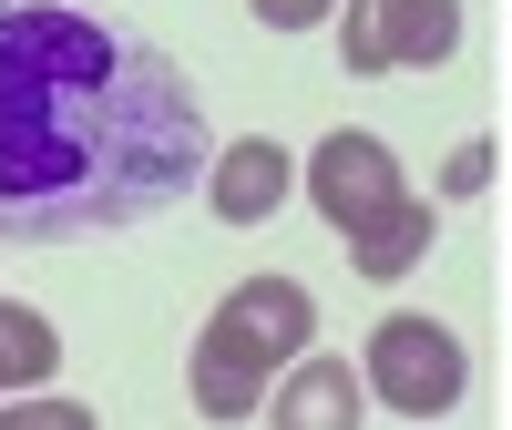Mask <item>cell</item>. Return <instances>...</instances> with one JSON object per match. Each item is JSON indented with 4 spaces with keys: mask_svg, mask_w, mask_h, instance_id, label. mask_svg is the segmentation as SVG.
Returning a JSON list of instances; mask_svg holds the SVG:
<instances>
[{
    "mask_svg": "<svg viewBox=\"0 0 512 430\" xmlns=\"http://www.w3.org/2000/svg\"><path fill=\"white\" fill-rule=\"evenodd\" d=\"M308 338H318V297L297 287V277H246L226 287V308L195 328V359H185V390L205 420H256L277 390V369L287 359H308Z\"/></svg>",
    "mask_w": 512,
    "mask_h": 430,
    "instance_id": "cell-2",
    "label": "cell"
},
{
    "mask_svg": "<svg viewBox=\"0 0 512 430\" xmlns=\"http://www.w3.org/2000/svg\"><path fill=\"white\" fill-rule=\"evenodd\" d=\"M62 369V338L41 308H21V297H0V390H41V379Z\"/></svg>",
    "mask_w": 512,
    "mask_h": 430,
    "instance_id": "cell-9",
    "label": "cell"
},
{
    "mask_svg": "<svg viewBox=\"0 0 512 430\" xmlns=\"http://www.w3.org/2000/svg\"><path fill=\"white\" fill-rule=\"evenodd\" d=\"M431 236H441V205L431 195H400V205H379L359 236H338V246H349V267L369 287H390V277H410L420 256H431Z\"/></svg>",
    "mask_w": 512,
    "mask_h": 430,
    "instance_id": "cell-8",
    "label": "cell"
},
{
    "mask_svg": "<svg viewBox=\"0 0 512 430\" xmlns=\"http://www.w3.org/2000/svg\"><path fill=\"white\" fill-rule=\"evenodd\" d=\"M287 195H297V154L277 134H236V144H216V164H205V205H216L226 226H267Z\"/></svg>",
    "mask_w": 512,
    "mask_h": 430,
    "instance_id": "cell-6",
    "label": "cell"
},
{
    "mask_svg": "<svg viewBox=\"0 0 512 430\" xmlns=\"http://www.w3.org/2000/svg\"><path fill=\"white\" fill-rule=\"evenodd\" d=\"M369 410V369L349 359H287V379L267 390V430H349Z\"/></svg>",
    "mask_w": 512,
    "mask_h": 430,
    "instance_id": "cell-7",
    "label": "cell"
},
{
    "mask_svg": "<svg viewBox=\"0 0 512 430\" xmlns=\"http://www.w3.org/2000/svg\"><path fill=\"white\" fill-rule=\"evenodd\" d=\"M0 430H93L82 400H0Z\"/></svg>",
    "mask_w": 512,
    "mask_h": 430,
    "instance_id": "cell-11",
    "label": "cell"
},
{
    "mask_svg": "<svg viewBox=\"0 0 512 430\" xmlns=\"http://www.w3.org/2000/svg\"><path fill=\"white\" fill-rule=\"evenodd\" d=\"M492 154H502L492 134H472V144H451V154H441V195H451V205H461V195H482V185H492Z\"/></svg>",
    "mask_w": 512,
    "mask_h": 430,
    "instance_id": "cell-10",
    "label": "cell"
},
{
    "mask_svg": "<svg viewBox=\"0 0 512 430\" xmlns=\"http://www.w3.org/2000/svg\"><path fill=\"white\" fill-rule=\"evenodd\" d=\"M410 185H400V154L379 144V134H359V123H338V134L308 154V205H318V226L328 236H359L379 205H400Z\"/></svg>",
    "mask_w": 512,
    "mask_h": 430,
    "instance_id": "cell-5",
    "label": "cell"
},
{
    "mask_svg": "<svg viewBox=\"0 0 512 430\" xmlns=\"http://www.w3.org/2000/svg\"><path fill=\"white\" fill-rule=\"evenodd\" d=\"M246 11L267 21V31H318V21L338 11V0H246Z\"/></svg>",
    "mask_w": 512,
    "mask_h": 430,
    "instance_id": "cell-12",
    "label": "cell"
},
{
    "mask_svg": "<svg viewBox=\"0 0 512 430\" xmlns=\"http://www.w3.org/2000/svg\"><path fill=\"white\" fill-rule=\"evenodd\" d=\"M205 164L216 134L175 52L72 0H0V236H123Z\"/></svg>",
    "mask_w": 512,
    "mask_h": 430,
    "instance_id": "cell-1",
    "label": "cell"
},
{
    "mask_svg": "<svg viewBox=\"0 0 512 430\" xmlns=\"http://www.w3.org/2000/svg\"><path fill=\"white\" fill-rule=\"evenodd\" d=\"M461 52V0H349L338 11V72H431Z\"/></svg>",
    "mask_w": 512,
    "mask_h": 430,
    "instance_id": "cell-4",
    "label": "cell"
},
{
    "mask_svg": "<svg viewBox=\"0 0 512 430\" xmlns=\"http://www.w3.org/2000/svg\"><path fill=\"white\" fill-rule=\"evenodd\" d=\"M369 400L400 410V420H451L461 400H472V349L431 318V308H390L369 328Z\"/></svg>",
    "mask_w": 512,
    "mask_h": 430,
    "instance_id": "cell-3",
    "label": "cell"
}]
</instances>
